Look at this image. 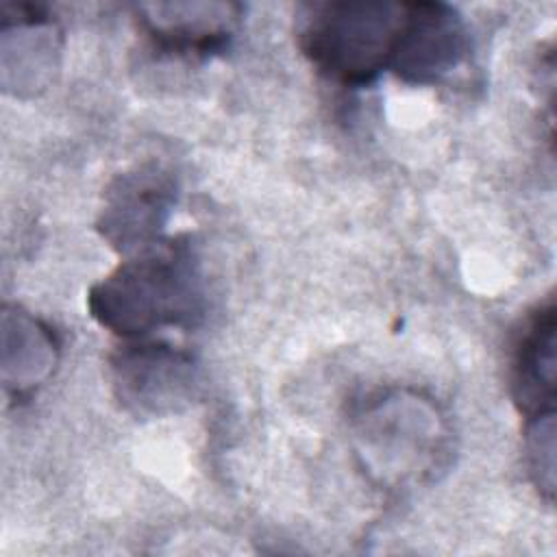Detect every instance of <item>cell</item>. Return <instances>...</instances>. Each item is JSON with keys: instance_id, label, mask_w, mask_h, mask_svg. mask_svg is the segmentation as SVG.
<instances>
[{"instance_id": "obj_9", "label": "cell", "mask_w": 557, "mask_h": 557, "mask_svg": "<svg viewBox=\"0 0 557 557\" xmlns=\"http://www.w3.org/2000/svg\"><path fill=\"white\" fill-rule=\"evenodd\" d=\"M4 350H2V376L7 389L17 398L41 385L59 357V339L54 331L20 307L2 313Z\"/></svg>"}, {"instance_id": "obj_1", "label": "cell", "mask_w": 557, "mask_h": 557, "mask_svg": "<svg viewBox=\"0 0 557 557\" xmlns=\"http://www.w3.org/2000/svg\"><path fill=\"white\" fill-rule=\"evenodd\" d=\"M89 315L124 339L189 329L205 315V283L191 237H161L89 287Z\"/></svg>"}, {"instance_id": "obj_5", "label": "cell", "mask_w": 557, "mask_h": 557, "mask_svg": "<svg viewBox=\"0 0 557 557\" xmlns=\"http://www.w3.org/2000/svg\"><path fill=\"white\" fill-rule=\"evenodd\" d=\"M174 202V176L159 163H141L109 183L96 226L111 248L131 255L161 239Z\"/></svg>"}, {"instance_id": "obj_7", "label": "cell", "mask_w": 557, "mask_h": 557, "mask_svg": "<svg viewBox=\"0 0 557 557\" xmlns=\"http://www.w3.org/2000/svg\"><path fill=\"white\" fill-rule=\"evenodd\" d=\"M137 20L154 50L207 59L228 48L242 7L233 2H148L135 7Z\"/></svg>"}, {"instance_id": "obj_3", "label": "cell", "mask_w": 557, "mask_h": 557, "mask_svg": "<svg viewBox=\"0 0 557 557\" xmlns=\"http://www.w3.org/2000/svg\"><path fill=\"white\" fill-rule=\"evenodd\" d=\"M357 435L359 455L376 476L407 479L437 468L446 426L433 403L392 394L363 407Z\"/></svg>"}, {"instance_id": "obj_4", "label": "cell", "mask_w": 557, "mask_h": 557, "mask_svg": "<svg viewBox=\"0 0 557 557\" xmlns=\"http://www.w3.org/2000/svg\"><path fill=\"white\" fill-rule=\"evenodd\" d=\"M111 387L137 418H161L187 407L198 392V366L189 352L150 339H126L111 355Z\"/></svg>"}, {"instance_id": "obj_8", "label": "cell", "mask_w": 557, "mask_h": 557, "mask_svg": "<svg viewBox=\"0 0 557 557\" xmlns=\"http://www.w3.org/2000/svg\"><path fill=\"white\" fill-rule=\"evenodd\" d=\"M509 385L511 398L527 420L555 411L557 307L553 298L527 315L513 344Z\"/></svg>"}, {"instance_id": "obj_10", "label": "cell", "mask_w": 557, "mask_h": 557, "mask_svg": "<svg viewBox=\"0 0 557 557\" xmlns=\"http://www.w3.org/2000/svg\"><path fill=\"white\" fill-rule=\"evenodd\" d=\"M527 466L546 500L555 494V411L527 420Z\"/></svg>"}, {"instance_id": "obj_2", "label": "cell", "mask_w": 557, "mask_h": 557, "mask_svg": "<svg viewBox=\"0 0 557 557\" xmlns=\"http://www.w3.org/2000/svg\"><path fill=\"white\" fill-rule=\"evenodd\" d=\"M403 2H315L305 7L298 46L333 83L363 87L389 70Z\"/></svg>"}, {"instance_id": "obj_6", "label": "cell", "mask_w": 557, "mask_h": 557, "mask_svg": "<svg viewBox=\"0 0 557 557\" xmlns=\"http://www.w3.org/2000/svg\"><path fill=\"white\" fill-rule=\"evenodd\" d=\"M470 37L459 11L444 2H403L389 70L409 85H435L459 67Z\"/></svg>"}]
</instances>
